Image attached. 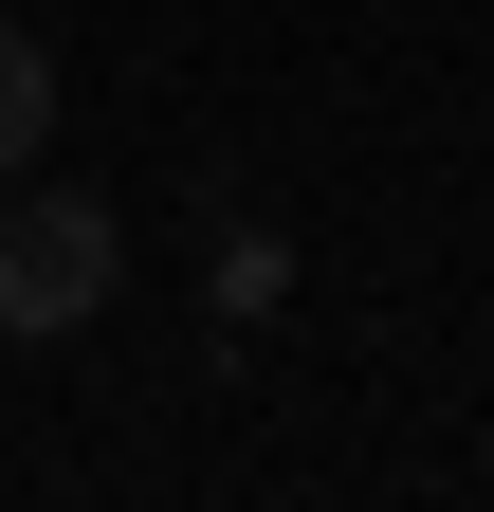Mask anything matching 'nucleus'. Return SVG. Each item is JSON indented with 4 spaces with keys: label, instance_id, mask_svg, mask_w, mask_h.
Listing matches in <instances>:
<instances>
[{
    "label": "nucleus",
    "instance_id": "f257e3e1",
    "mask_svg": "<svg viewBox=\"0 0 494 512\" xmlns=\"http://www.w3.org/2000/svg\"><path fill=\"white\" fill-rule=\"evenodd\" d=\"M110 275H129V238H110L92 202H19V220H0V330H92V311H110Z\"/></svg>",
    "mask_w": 494,
    "mask_h": 512
},
{
    "label": "nucleus",
    "instance_id": "f03ea898",
    "mask_svg": "<svg viewBox=\"0 0 494 512\" xmlns=\"http://www.w3.org/2000/svg\"><path fill=\"white\" fill-rule=\"evenodd\" d=\"M37 128H55V55L0 19V165H37Z\"/></svg>",
    "mask_w": 494,
    "mask_h": 512
}]
</instances>
